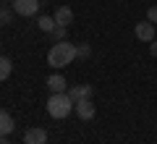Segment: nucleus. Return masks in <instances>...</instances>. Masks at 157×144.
I'll use <instances>...</instances> for the list:
<instances>
[{
  "instance_id": "nucleus-9",
  "label": "nucleus",
  "mask_w": 157,
  "mask_h": 144,
  "mask_svg": "<svg viewBox=\"0 0 157 144\" xmlns=\"http://www.w3.org/2000/svg\"><path fill=\"white\" fill-rule=\"evenodd\" d=\"M13 128H16V123H13V115H11V113H6L3 107H0V136H8V134H13Z\"/></svg>"
},
{
  "instance_id": "nucleus-1",
  "label": "nucleus",
  "mask_w": 157,
  "mask_h": 144,
  "mask_svg": "<svg viewBox=\"0 0 157 144\" xmlns=\"http://www.w3.org/2000/svg\"><path fill=\"white\" fill-rule=\"evenodd\" d=\"M76 60V45L73 42H55L47 50V66H52L55 71H60V68H66L68 63H73Z\"/></svg>"
},
{
  "instance_id": "nucleus-2",
  "label": "nucleus",
  "mask_w": 157,
  "mask_h": 144,
  "mask_svg": "<svg viewBox=\"0 0 157 144\" xmlns=\"http://www.w3.org/2000/svg\"><path fill=\"white\" fill-rule=\"evenodd\" d=\"M73 105H76V102L68 97V92H58V94H50L47 113H50V118H55V121H63V118H68V113L73 110Z\"/></svg>"
},
{
  "instance_id": "nucleus-8",
  "label": "nucleus",
  "mask_w": 157,
  "mask_h": 144,
  "mask_svg": "<svg viewBox=\"0 0 157 144\" xmlns=\"http://www.w3.org/2000/svg\"><path fill=\"white\" fill-rule=\"evenodd\" d=\"M47 89H50L52 94H58V92H68V81L60 76V73H52V76L47 79Z\"/></svg>"
},
{
  "instance_id": "nucleus-3",
  "label": "nucleus",
  "mask_w": 157,
  "mask_h": 144,
  "mask_svg": "<svg viewBox=\"0 0 157 144\" xmlns=\"http://www.w3.org/2000/svg\"><path fill=\"white\" fill-rule=\"evenodd\" d=\"M11 8L13 13H18V16H37L39 11V0H11Z\"/></svg>"
},
{
  "instance_id": "nucleus-10",
  "label": "nucleus",
  "mask_w": 157,
  "mask_h": 144,
  "mask_svg": "<svg viewBox=\"0 0 157 144\" xmlns=\"http://www.w3.org/2000/svg\"><path fill=\"white\" fill-rule=\"evenodd\" d=\"M52 18H55L58 26H68V24L73 21V11H71L68 6H60V8L55 11V16H52Z\"/></svg>"
},
{
  "instance_id": "nucleus-15",
  "label": "nucleus",
  "mask_w": 157,
  "mask_h": 144,
  "mask_svg": "<svg viewBox=\"0 0 157 144\" xmlns=\"http://www.w3.org/2000/svg\"><path fill=\"white\" fill-rule=\"evenodd\" d=\"M11 18H13V13L8 8H0V24H11Z\"/></svg>"
},
{
  "instance_id": "nucleus-12",
  "label": "nucleus",
  "mask_w": 157,
  "mask_h": 144,
  "mask_svg": "<svg viewBox=\"0 0 157 144\" xmlns=\"http://www.w3.org/2000/svg\"><path fill=\"white\" fill-rule=\"evenodd\" d=\"M37 26L42 29V32H47V34H50L52 29L58 26V24H55V18H52V16H39V18H37Z\"/></svg>"
},
{
  "instance_id": "nucleus-7",
  "label": "nucleus",
  "mask_w": 157,
  "mask_h": 144,
  "mask_svg": "<svg viewBox=\"0 0 157 144\" xmlns=\"http://www.w3.org/2000/svg\"><path fill=\"white\" fill-rule=\"evenodd\" d=\"M68 97H71L73 102H78V100H86V97H92V87H89V84H78V87H68Z\"/></svg>"
},
{
  "instance_id": "nucleus-17",
  "label": "nucleus",
  "mask_w": 157,
  "mask_h": 144,
  "mask_svg": "<svg viewBox=\"0 0 157 144\" xmlns=\"http://www.w3.org/2000/svg\"><path fill=\"white\" fill-rule=\"evenodd\" d=\"M149 53H152V58H157V39L149 42Z\"/></svg>"
},
{
  "instance_id": "nucleus-11",
  "label": "nucleus",
  "mask_w": 157,
  "mask_h": 144,
  "mask_svg": "<svg viewBox=\"0 0 157 144\" xmlns=\"http://www.w3.org/2000/svg\"><path fill=\"white\" fill-rule=\"evenodd\" d=\"M11 73H13V63H11V58L0 55V81H6Z\"/></svg>"
},
{
  "instance_id": "nucleus-6",
  "label": "nucleus",
  "mask_w": 157,
  "mask_h": 144,
  "mask_svg": "<svg viewBox=\"0 0 157 144\" xmlns=\"http://www.w3.org/2000/svg\"><path fill=\"white\" fill-rule=\"evenodd\" d=\"M24 144H47V131L39 128V126L29 128V131L24 134Z\"/></svg>"
},
{
  "instance_id": "nucleus-18",
  "label": "nucleus",
  "mask_w": 157,
  "mask_h": 144,
  "mask_svg": "<svg viewBox=\"0 0 157 144\" xmlns=\"http://www.w3.org/2000/svg\"><path fill=\"white\" fill-rule=\"evenodd\" d=\"M0 144H8V136H0Z\"/></svg>"
},
{
  "instance_id": "nucleus-4",
  "label": "nucleus",
  "mask_w": 157,
  "mask_h": 144,
  "mask_svg": "<svg viewBox=\"0 0 157 144\" xmlns=\"http://www.w3.org/2000/svg\"><path fill=\"white\" fill-rule=\"evenodd\" d=\"M134 34H136V39H141V42H152L155 34H157V26L152 21H139L136 29H134Z\"/></svg>"
},
{
  "instance_id": "nucleus-13",
  "label": "nucleus",
  "mask_w": 157,
  "mask_h": 144,
  "mask_svg": "<svg viewBox=\"0 0 157 144\" xmlns=\"http://www.w3.org/2000/svg\"><path fill=\"white\" fill-rule=\"evenodd\" d=\"M50 37L55 39V42H63V39H66V26H55L50 32Z\"/></svg>"
},
{
  "instance_id": "nucleus-14",
  "label": "nucleus",
  "mask_w": 157,
  "mask_h": 144,
  "mask_svg": "<svg viewBox=\"0 0 157 144\" xmlns=\"http://www.w3.org/2000/svg\"><path fill=\"white\" fill-rule=\"evenodd\" d=\"M89 55H92L89 45H78V47H76V58H89Z\"/></svg>"
},
{
  "instance_id": "nucleus-5",
  "label": "nucleus",
  "mask_w": 157,
  "mask_h": 144,
  "mask_svg": "<svg viewBox=\"0 0 157 144\" xmlns=\"http://www.w3.org/2000/svg\"><path fill=\"white\" fill-rule=\"evenodd\" d=\"M73 110H76V115L81 118V121H92L94 118V105H92V97H86V100H78L76 105H73Z\"/></svg>"
},
{
  "instance_id": "nucleus-16",
  "label": "nucleus",
  "mask_w": 157,
  "mask_h": 144,
  "mask_svg": "<svg viewBox=\"0 0 157 144\" xmlns=\"http://www.w3.org/2000/svg\"><path fill=\"white\" fill-rule=\"evenodd\" d=\"M147 21H152V24L157 26V6H152L149 11H147Z\"/></svg>"
}]
</instances>
